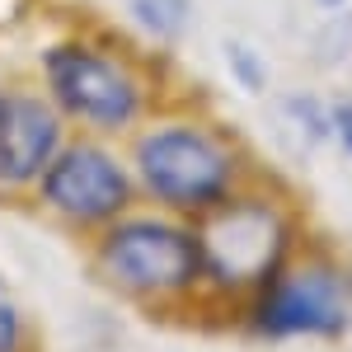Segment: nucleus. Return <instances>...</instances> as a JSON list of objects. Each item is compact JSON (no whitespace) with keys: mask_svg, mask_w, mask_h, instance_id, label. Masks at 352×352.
Returning a JSON list of instances; mask_svg holds the SVG:
<instances>
[{"mask_svg":"<svg viewBox=\"0 0 352 352\" xmlns=\"http://www.w3.org/2000/svg\"><path fill=\"white\" fill-rule=\"evenodd\" d=\"M329 118H333V146L352 160V94L329 99Z\"/></svg>","mask_w":352,"mask_h":352,"instance_id":"13","label":"nucleus"},{"mask_svg":"<svg viewBox=\"0 0 352 352\" xmlns=\"http://www.w3.org/2000/svg\"><path fill=\"white\" fill-rule=\"evenodd\" d=\"M66 146V118L47 94L0 89V188H38Z\"/></svg>","mask_w":352,"mask_h":352,"instance_id":"7","label":"nucleus"},{"mask_svg":"<svg viewBox=\"0 0 352 352\" xmlns=\"http://www.w3.org/2000/svg\"><path fill=\"white\" fill-rule=\"evenodd\" d=\"M136 192L160 202L174 217H207L254 184V155L221 122L169 118L132 141Z\"/></svg>","mask_w":352,"mask_h":352,"instance_id":"1","label":"nucleus"},{"mask_svg":"<svg viewBox=\"0 0 352 352\" xmlns=\"http://www.w3.org/2000/svg\"><path fill=\"white\" fill-rule=\"evenodd\" d=\"M43 202L76 230H104L118 217H127L136 202V174L122 164L104 141L80 136L56 151V160L38 179Z\"/></svg>","mask_w":352,"mask_h":352,"instance_id":"6","label":"nucleus"},{"mask_svg":"<svg viewBox=\"0 0 352 352\" xmlns=\"http://www.w3.org/2000/svg\"><path fill=\"white\" fill-rule=\"evenodd\" d=\"M310 52L320 56L324 66H343L352 56V10H338V14H324V24L315 28V43Z\"/></svg>","mask_w":352,"mask_h":352,"instance_id":"11","label":"nucleus"},{"mask_svg":"<svg viewBox=\"0 0 352 352\" xmlns=\"http://www.w3.org/2000/svg\"><path fill=\"white\" fill-rule=\"evenodd\" d=\"M197 240H202L207 287L244 300L296 254V217L282 197L249 184L230 202L197 217Z\"/></svg>","mask_w":352,"mask_h":352,"instance_id":"4","label":"nucleus"},{"mask_svg":"<svg viewBox=\"0 0 352 352\" xmlns=\"http://www.w3.org/2000/svg\"><path fill=\"white\" fill-rule=\"evenodd\" d=\"M221 61H226V76L235 80V89L240 94H249V99H263L272 89V66L268 56L258 52L249 38H226L221 43Z\"/></svg>","mask_w":352,"mask_h":352,"instance_id":"9","label":"nucleus"},{"mask_svg":"<svg viewBox=\"0 0 352 352\" xmlns=\"http://www.w3.org/2000/svg\"><path fill=\"white\" fill-rule=\"evenodd\" d=\"M24 338H28V329H24L19 305L0 292V352H24Z\"/></svg>","mask_w":352,"mask_h":352,"instance_id":"12","label":"nucleus"},{"mask_svg":"<svg viewBox=\"0 0 352 352\" xmlns=\"http://www.w3.org/2000/svg\"><path fill=\"white\" fill-rule=\"evenodd\" d=\"M320 14H338V10H352V0H310Z\"/></svg>","mask_w":352,"mask_h":352,"instance_id":"14","label":"nucleus"},{"mask_svg":"<svg viewBox=\"0 0 352 352\" xmlns=\"http://www.w3.org/2000/svg\"><path fill=\"white\" fill-rule=\"evenodd\" d=\"M94 272L104 287L141 305L179 300L207 287L197 226L174 217H118L104 226L94 244Z\"/></svg>","mask_w":352,"mask_h":352,"instance_id":"3","label":"nucleus"},{"mask_svg":"<svg viewBox=\"0 0 352 352\" xmlns=\"http://www.w3.org/2000/svg\"><path fill=\"white\" fill-rule=\"evenodd\" d=\"M244 329L263 343H338L352 333V263L338 254H296L244 296Z\"/></svg>","mask_w":352,"mask_h":352,"instance_id":"2","label":"nucleus"},{"mask_svg":"<svg viewBox=\"0 0 352 352\" xmlns=\"http://www.w3.org/2000/svg\"><path fill=\"white\" fill-rule=\"evenodd\" d=\"M127 10H132L136 28H146L160 43L184 38L192 24V0H127Z\"/></svg>","mask_w":352,"mask_h":352,"instance_id":"10","label":"nucleus"},{"mask_svg":"<svg viewBox=\"0 0 352 352\" xmlns=\"http://www.w3.org/2000/svg\"><path fill=\"white\" fill-rule=\"evenodd\" d=\"M277 118L287 122V132L305 141L310 151L333 146V118H329V99L315 89H287L277 94Z\"/></svg>","mask_w":352,"mask_h":352,"instance_id":"8","label":"nucleus"},{"mask_svg":"<svg viewBox=\"0 0 352 352\" xmlns=\"http://www.w3.org/2000/svg\"><path fill=\"white\" fill-rule=\"evenodd\" d=\"M43 80L61 118L80 122L89 132H127L146 113V89L136 80L132 66H122L118 56L99 52L94 43H52L43 52Z\"/></svg>","mask_w":352,"mask_h":352,"instance_id":"5","label":"nucleus"}]
</instances>
